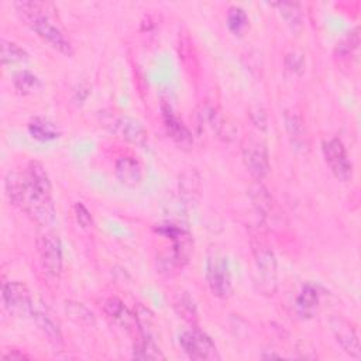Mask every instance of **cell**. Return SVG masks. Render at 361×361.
<instances>
[{"instance_id":"1","label":"cell","mask_w":361,"mask_h":361,"mask_svg":"<svg viewBox=\"0 0 361 361\" xmlns=\"http://www.w3.org/2000/svg\"><path fill=\"white\" fill-rule=\"evenodd\" d=\"M18 207L41 226L55 220V204L48 172L38 161H30L23 172V192Z\"/></svg>"},{"instance_id":"2","label":"cell","mask_w":361,"mask_h":361,"mask_svg":"<svg viewBox=\"0 0 361 361\" xmlns=\"http://www.w3.org/2000/svg\"><path fill=\"white\" fill-rule=\"evenodd\" d=\"M17 13L25 21V24L37 32L52 48L58 49L66 56L73 55V47L65 32L54 23L49 16V4L42 1H17L14 3Z\"/></svg>"},{"instance_id":"3","label":"cell","mask_w":361,"mask_h":361,"mask_svg":"<svg viewBox=\"0 0 361 361\" xmlns=\"http://www.w3.org/2000/svg\"><path fill=\"white\" fill-rule=\"evenodd\" d=\"M251 251L258 274V285L261 292L272 295L276 289L278 262L274 250L261 238L251 240Z\"/></svg>"},{"instance_id":"4","label":"cell","mask_w":361,"mask_h":361,"mask_svg":"<svg viewBox=\"0 0 361 361\" xmlns=\"http://www.w3.org/2000/svg\"><path fill=\"white\" fill-rule=\"evenodd\" d=\"M155 231L172 241L171 254L165 259L166 268H182L186 265L193 251V238L190 233L173 223L159 224L155 227Z\"/></svg>"},{"instance_id":"5","label":"cell","mask_w":361,"mask_h":361,"mask_svg":"<svg viewBox=\"0 0 361 361\" xmlns=\"http://www.w3.org/2000/svg\"><path fill=\"white\" fill-rule=\"evenodd\" d=\"M206 281L212 293L220 299H227L231 295V272L228 261L219 251H213L206 262Z\"/></svg>"},{"instance_id":"6","label":"cell","mask_w":361,"mask_h":361,"mask_svg":"<svg viewBox=\"0 0 361 361\" xmlns=\"http://www.w3.org/2000/svg\"><path fill=\"white\" fill-rule=\"evenodd\" d=\"M179 345L185 354L197 361H214L220 360L219 351L209 334H206L199 327H192L179 334Z\"/></svg>"},{"instance_id":"7","label":"cell","mask_w":361,"mask_h":361,"mask_svg":"<svg viewBox=\"0 0 361 361\" xmlns=\"http://www.w3.org/2000/svg\"><path fill=\"white\" fill-rule=\"evenodd\" d=\"M102 123L117 137H120L134 145L144 147L148 141V133H147L145 127L141 124V121H138L134 117H130L126 114L109 113V114L103 116Z\"/></svg>"},{"instance_id":"8","label":"cell","mask_w":361,"mask_h":361,"mask_svg":"<svg viewBox=\"0 0 361 361\" xmlns=\"http://www.w3.org/2000/svg\"><path fill=\"white\" fill-rule=\"evenodd\" d=\"M241 154H243V161L247 171L257 180H261L268 175L271 165H269V154L265 142L254 137H247L241 144Z\"/></svg>"},{"instance_id":"9","label":"cell","mask_w":361,"mask_h":361,"mask_svg":"<svg viewBox=\"0 0 361 361\" xmlns=\"http://www.w3.org/2000/svg\"><path fill=\"white\" fill-rule=\"evenodd\" d=\"M1 300L8 313L18 317L31 316L34 300L23 282L4 281L1 283Z\"/></svg>"},{"instance_id":"10","label":"cell","mask_w":361,"mask_h":361,"mask_svg":"<svg viewBox=\"0 0 361 361\" xmlns=\"http://www.w3.org/2000/svg\"><path fill=\"white\" fill-rule=\"evenodd\" d=\"M323 157L333 175L341 180L348 182L353 178V164L348 158L343 141L337 137L323 141Z\"/></svg>"},{"instance_id":"11","label":"cell","mask_w":361,"mask_h":361,"mask_svg":"<svg viewBox=\"0 0 361 361\" xmlns=\"http://www.w3.org/2000/svg\"><path fill=\"white\" fill-rule=\"evenodd\" d=\"M38 254L42 269L52 278H58L62 271V244L55 233H44L38 238Z\"/></svg>"},{"instance_id":"12","label":"cell","mask_w":361,"mask_h":361,"mask_svg":"<svg viewBox=\"0 0 361 361\" xmlns=\"http://www.w3.org/2000/svg\"><path fill=\"white\" fill-rule=\"evenodd\" d=\"M161 113H162L164 127L168 135L171 137V140L175 142V145L183 151L192 149L193 135L190 130L186 127V124L175 114V111L172 110V106L166 102H162Z\"/></svg>"},{"instance_id":"13","label":"cell","mask_w":361,"mask_h":361,"mask_svg":"<svg viewBox=\"0 0 361 361\" xmlns=\"http://www.w3.org/2000/svg\"><path fill=\"white\" fill-rule=\"evenodd\" d=\"M197 117L199 124L210 127L217 134L219 138L224 141H230L234 138L235 126L227 117H224L217 107L212 106L210 103H204L200 106Z\"/></svg>"},{"instance_id":"14","label":"cell","mask_w":361,"mask_h":361,"mask_svg":"<svg viewBox=\"0 0 361 361\" xmlns=\"http://www.w3.org/2000/svg\"><path fill=\"white\" fill-rule=\"evenodd\" d=\"M329 324H330L331 331H333L337 343L340 344V347L348 355L358 360L361 357V350H360L358 336H357V331L353 327V324L340 316L330 317Z\"/></svg>"},{"instance_id":"15","label":"cell","mask_w":361,"mask_h":361,"mask_svg":"<svg viewBox=\"0 0 361 361\" xmlns=\"http://www.w3.org/2000/svg\"><path fill=\"white\" fill-rule=\"evenodd\" d=\"M285 127H286V133H288L292 147L300 154H307L310 151L312 142H310L309 130H307L302 116L295 111H286L285 113Z\"/></svg>"},{"instance_id":"16","label":"cell","mask_w":361,"mask_h":361,"mask_svg":"<svg viewBox=\"0 0 361 361\" xmlns=\"http://www.w3.org/2000/svg\"><path fill=\"white\" fill-rule=\"evenodd\" d=\"M31 317L51 344H54L55 347H61L63 344V336H62L61 327L48 314L47 310H44L41 306L34 303V307L31 310Z\"/></svg>"},{"instance_id":"17","label":"cell","mask_w":361,"mask_h":361,"mask_svg":"<svg viewBox=\"0 0 361 361\" xmlns=\"http://www.w3.org/2000/svg\"><path fill=\"white\" fill-rule=\"evenodd\" d=\"M114 173L117 180L128 188H134L141 182L142 178V169L141 165L137 159H134L133 157H120L116 161V166H114Z\"/></svg>"},{"instance_id":"18","label":"cell","mask_w":361,"mask_h":361,"mask_svg":"<svg viewBox=\"0 0 361 361\" xmlns=\"http://www.w3.org/2000/svg\"><path fill=\"white\" fill-rule=\"evenodd\" d=\"M103 310L104 313L117 324H120L123 329L127 330H133V329H138L137 327V319L135 314L131 313L126 305L118 299V298H107L103 303Z\"/></svg>"},{"instance_id":"19","label":"cell","mask_w":361,"mask_h":361,"mask_svg":"<svg viewBox=\"0 0 361 361\" xmlns=\"http://www.w3.org/2000/svg\"><path fill=\"white\" fill-rule=\"evenodd\" d=\"M247 195L251 200L252 207L258 213V216H261L262 219L268 217L274 206V199L268 188L261 180L255 179L247 189Z\"/></svg>"},{"instance_id":"20","label":"cell","mask_w":361,"mask_h":361,"mask_svg":"<svg viewBox=\"0 0 361 361\" xmlns=\"http://www.w3.org/2000/svg\"><path fill=\"white\" fill-rule=\"evenodd\" d=\"M200 175L195 168H188L179 175V195L185 203H193L200 195Z\"/></svg>"},{"instance_id":"21","label":"cell","mask_w":361,"mask_h":361,"mask_svg":"<svg viewBox=\"0 0 361 361\" xmlns=\"http://www.w3.org/2000/svg\"><path fill=\"white\" fill-rule=\"evenodd\" d=\"M319 299H320V293L313 283L303 285L295 302L298 314L302 317H312L317 310Z\"/></svg>"},{"instance_id":"22","label":"cell","mask_w":361,"mask_h":361,"mask_svg":"<svg viewBox=\"0 0 361 361\" xmlns=\"http://www.w3.org/2000/svg\"><path fill=\"white\" fill-rule=\"evenodd\" d=\"M133 357L135 360H165V355L162 354L161 348L158 347L155 338L152 337H147L140 334V338L135 340L134 345H133Z\"/></svg>"},{"instance_id":"23","label":"cell","mask_w":361,"mask_h":361,"mask_svg":"<svg viewBox=\"0 0 361 361\" xmlns=\"http://www.w3.org/2000/svg\"><path fill=\"white\" fill-rule=\"evenodd\" d=\"M28 133L38 141H52L61 135L55 123L45 117H34L28 123Z\"/></svg>"},{"instance_id":"24","label":"cell","mask_w":361,"mask_h":361,"mask_svg":"<svg viewBox=\"0 0 361 361\" xmlns=\"http://www.w3.org/2000/svg\"><path fill=\"white\" fill-rule=\"evenodd\" d=\"M65 313L66 316L78 323V324H83V326H94L96 319L94 314L90 309H87L83 303L76 302V300H66L63 305Z\"/></svg>"},{"instance_id":"25","label":"cell","mask_w":361,"mask_h":361,"mask_svg":"<svg viewBox=\"0 0 361 361\" xmlns=\"http://www.w3.org/2000/svg\"><path fill=\"white\" fill-rule=\"evenodd\" d=\"M274 6L278 7L281 16L286 21V24L290 27L292 31H299L302 28V10L300 4L296 1H279Z\"/></svg>"},{"instance_id":"26","label":"cell","mask_w":361,"mask_h":361,"mask_svg":"<svg viewBox=\"0 0 361 361\" xmlns=\"http://www.w3.org/2000/svg\"><path fill=\"white\" fill-rule=\"evenodd\" d=\"M358 45H360V34H358V28H354L341 41L336 44L334 56L338 61H348L358 49Z\"/></svg>"},{"instance_id":"27","label":"cell","mask_w":361,"mask_h":361,"mask_svg":"<svg viewBox=\"0 0 361 361\" xmlns=\"http://www.w3.org/2000/svg\"><path fill=\"white\" fill-rule=\"evenodd\" d=\"M13 83H14V87L23 93V94H31V93H35L37 90L41 89L42 86V82L41 79L30 72V71H20L14 75V79H13Z\"/></svg>"},{"instance_id":"28","label":"cell","mask_w":361,"mask_h":361,"mask_svg":"<svg viewBox=\"0 0 361 361\" xmlns=\"http://www.w3.org/2000/svg\"><path fill=\"white\" fill-rule=\"evenodd\" d=\"M250 25L248 16L244 8L231 6L227 11V27L234 35H243Z\"/></svg>"},{"instance_id":"29","label":"cell","mask_w":361,"mask_h":361,"mask_svg":"<svg viewBox=\"0 0 361 361\" xmlns=\"http://www.w3.org/2000/svg\"><path fill=\"white\" fill-rule=\"evenodd\" d=\"M134 314L137 319V327H138L140 334L155 338L157 329H155L154 313L148 307H145L142 305H137V307L134 309Z\"/></svg>"},{"instance_id":"30","label":"cell","mask_w":361,"mask_h":361,"mask_svg":"<svg viewBox=\"0 0 361 361\" xmlns=\"http://www.w3.org/2000/svg\"><path fill=\"white\" fill-rule=\"evenodd\" d=\"M0 47H1V62L3 63H17V62H24L28 59L27 51L13 41L1 38Z\"/></svg>"},{"instance_id":"31","label":"cell","mask_w":361,"mask_h":361,"mask_svg":"<svg viewBox=\"0 0 361 361\" xmlns=\"http://www.w3.org/2000/svg\"><path fill=\"white\" fill-rule=\"evenodd\" d=\"M175 310L188 322L193 323L196 319V306L188 292H180L173 300Z\"/></svg>"},{"instance_id":"32","label":"cell","mask_w":361,"mask_h":361,"mask_svg":"<svg viewBox=\"0 0 361 361\" xmlns=\"http://www.w3.org/2000/svg\"><path fill=\"white\" fill-rule=\"evenodd\" d=\"M285 66L292 73L302 75L303 71H305V55L298 52V51H292V52L286 54V56H285Z\"/></svg>"},{"instance_id":"33","label":"cell","mask_w":361,"mask_h":361,"mask_svg":"<svg viewBox=\"0 0 361 361\" xmlns=\"http://www.w3.org/2000/svg\"><path fill=\"white\" fill-rule=\"evenodd\" d=\"M73 210H75L76 221L80 227L89 228L93 224V217H92L90 212L87 210V207L82 202H76L73 206Z\"/></svg>"},{"instance_id":"34","label":"cell","mask_w":361,"mask_h":361,"mask_svg":"<svg viewBox=\"0 0 361 361\" xmlns=\"http://www.w3.org/2000/svg\"><path fill=\"white\" fill-rule=\"evenodd\" d=\"M248 114H250V118H251V121L254 123L255 127H258L261 130L267 128V114H265L262 107L254 106L248 110Z\"/></svg>"},{"instance_id":"35","label":"cell","mask_w":361,"mask_h":361,"mask_svg":"<svg viewBox=\"0 0 361 361\" xmlns=\"http://www.w3.org/2000/svg\"><path fill=\"white\" fill-rule=\"evenodd\" d=\"M30 358H31L30 355L21 353L20 350H8L7 353L1 354V360H11V361H14V360H30Z\"/></svg>"}]
</instances>
